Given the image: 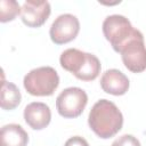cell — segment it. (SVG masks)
<instances>
[{
	"instance_id": "1",
	"label": "cell",
	"mask_w": 146,
	"mask_h": 146,
	"mask_svg": "<svg viewBox=\"0 0 146 146\" xmlns=\"http://www.w3.org/2000/svg\"><path fill=\"white\" fill-rule=\"evenodd\" d=\"M88 124L99 138L108 139L122 129L123 115L113 102L100 99L91 107Z\"/></svg>"
},
{
	"instance_id": "2",
	"label": "cell",
	"mask_w": 146,
	"mask_h": 146,
	"mask_svg": "<svg viewBox=\"0 0 146 146\" xmlns=\"http://www.w3.org/2000/svg\"><path fill=\"white\" fill-rule=\"evenodd\" d=\"M60 66L75 78L82 81H92L100 73L99 59L90 54L76 48H68L60 54Z\"/></svg>"
},
{
	"instance_id": "3",
	"label": "cell",
	"mask_w": 146,
	"mask_h": 146,
	"mask_svg": "<svg viewBox=\"0 0 146 146\" xmlns=\"http://www.w3.org/2000/svg\"><path fill=\"white\" fill-rule=\"evenodd\" d=\"M103 33L106 40L111 43L112 48L116 52H120L122 47L137 34H139L140 31L135 29L125 16L114 14L107 16L104 19Z\"/></svg>"
},
{
	"instance_id": "4",
	"label": "cell",
	"mask_w": 146,
	"mask_h": 146,
	"mask_svg": "<svg viewBox=\"0 0 146 146\" xmlns=\"http://www.w3.org/2000/svg\"><path fill=\"white\" fill-rule=\"evenodd\" d=\"M25 90L32 96H51L59 86V75L51 66L31 70L23 80Z\"/></svg>"
},
{
	"instance_id": "5",
	"label": "cell",
	"mask_w": 146,
	"mask_h": 146,
	"mask_svg": "<svg viewBox=\"0 0 146 146\" xmlns=\"http://www.w3.org/2000/svg\"><path fill=\"white\" fill-rule=\"evenodd\" d=\"M88 103L87 92L79 87L64 89L56 98V108L60 116L74 119L82 114Z\"/></svg>"
},
{
	"instance_id": "6",
	"label": "cell",
	"mask_w": 146,
	"mask_h": 146,
	"mask_svg": "<svg viewBox=\"0 0 146 146\" xmlns=\"http://www.w3.org/2000/svg\"><path fill=\"white\" fill-rule=\"evenodd\" d=\"M124 66L132 73H141L146 70V46L140 32L128 41L120 50Z\"/></svg>"
},
{
	"instance_id": "7",
	"label": "cell",
	"mask_w": 146,
	"mask_h": 146,
	"mask_svg": "<svg viewBox=\"0 0 146 146\" xmlns=\"http://www.w3.org/2000/svg\"><path fill=\"white\" fill-rule=\"evenodd\" d=\"M79 31L80 22L78 17L72 14H62L52 22L49 35L51 41L56 44H64L74 40Z\"/></svg>"
},
{
	"instance_id": "8",
	"label": "cell",
	"mask_w": 146,
	"mask_h": 146,
	"mask_svg": "<svg viewBox=\"0 0 146 146\" xmlns=\"http://www.w3.org/2000/svg\"><path fill=\"white\" fill-rule=\"evenodd\" d=\"M51 7L44 0H26L22 5L21 18L22 22L29 27L42 26L50 16Z\"/></svg>"
},
{
	"instance_id": "9",
	"label": "cell",
	"mask_w": 146,
	"mask_h": 146,
	"mask_svg": "<svg viewBox=\"0 0 146 146\" xmlns=\"http://www.w3.org/2000/svg\"><path fill=\"white\" fill-rule=\"evenodd\" d=\"M24 120L33 130H42L51 121V111L47 104L33 102L25 106Z\"/></svg>"
},
{
	"instance_id": "10",
	"label": "cell",
	"mask_w": 146,
	"mask_h": 146,
	"mask_svg": "<svg viewBox=\"0 0 146 146\" xmlns=\"http://www.w3.org/2000/svg\"><path fill=\"white\" fill-rule=\"evenodd\" d=\"M129 86L130 82L128 76L116 68L105 71L100 78L102 89L110 95L122 96L128 91Z\"/></svg>"
},
{
	"instance_id": "11",
	"label": "cell",
	"mask_w": 146,
	"mask_h": 146,
	"mask_svg": "<svg viewBox=\"0 0 146 146\" xmlns=\"http://www.w3.org/2000/svg\"><path fill=\"white\" fill-rule=\"evenodd\" d=\"M29 135L22 125L9 123L0 130V146H26Z\"/></svg>"
},
{
	"instance_id": "12",
	"label": "cell",
	"mask_w": 146,
	"mask_h": 146,
	"mask_svg": "<svg viewBox=\"0 0 146 146\" xmlns=\"http://www.w3.org/2000/svg\"><path fill=\"white\" fill-rule=\"evenodd\" d=\"M22 100V95L19 89L13 82L2 81L1 83V95H0V105L5 111L15 110Z\"/></svg>"
},
{
	"instance_id": "13",
	"label": "cell",
	"mask_w": 146,
	"mask_h": 146,
	"mask_svg": "<svg viewBox=\"0 0 146 146\" xmlns=\"http://www.w3.org/2000/svg\"><path fill=\"white\" fill-rule=\"evenodd\" d=\"M22 7L15 0H1L0 1V22L7 23L14 21L21 14Z\"/></svg>"
},
{
	"instance_id": "14",
	"label": "cell",
	"mask_w": 146,
	"mask_h": 146,
	"mask_svg": "<svg viewBox=\"0 0 146 146\" xmlns=\"http://www.w3.org/2000/svg\"><path fill=\"white\" fill-rule=\"evenodd\" d=\"M111 146H141L140 141L132 135H122L119 138H116Z\"/></svg>"
},
{
	"instance_id": "15",
	"label": "cell",
	"mask_w": 146,
	"mask_h": 146,
	"mask_svg": "<svg viewBox=\"0 0 146 146\" xmlns=\"http://www.w3.org/2000/svg\"><path fill=\"white\" fill-rule=\"evenodd\" d=\"M64 146H89V144H88V141L83 137H81V136H73V137L68 138L65 141Z\"/></svg>"
}]
</instances>
